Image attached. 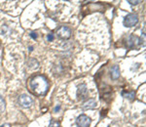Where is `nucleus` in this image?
<instances>
[{"label": "nucleus", "mask_w": 146, "mask_h": 127, "mask_svg": "<svg viewBox=\"0 0 146 127\" xmlns=\"http://www.w3.org/2000/svg\"><path fill=\"white\" fill-rule=\"evenodd\" d=\"M77 97L80 100H84L88 97V88L85 84H80L77 88Z\"/></svg>", "instance_id": "7"}, {"label": "nucleus", "mask_w": 146, "mask_h": 127, "mask_svg": "<svg viewBox=\"0 0 146 127\" xmlns=\"http://www.w3.org/2000/svg\"><path fill=\"white\" fill-rule=\"evenodd\" d=\"M1 33L5 34V35L9 33V27H7V25H3V27H1Z\"/></svg>", "instance_id": "14"}, {"label": "nucleus", "mask_w": 146, "mask_h": 127, "mask_svg": "<svg viewBox=\"0 0 146 127\" xmlns=\"http://www.w3.org/2000/svg\"><path fill=\"white\" fill-rule=\"evenodd\" d=\"M92 119L86 114H80L76 119V123L78 127H90Z\"/></svg>", "instance_id": "6"}, {"label": "nucleus", "mask_w": 146, "mask_h": 127, "mask_svg": "<svg viewBox=\"0 0 146 127\" xmlns=\"http://www.w3.org/2000/svg\"><path fill=\"white\" fill-rule=\"evenodd\" d=\"M0 127H11V125L9 123H5V124H3V125H1Z\"/></svg>", "instance_id": "18"}, {"label": "nucleus", "mask_w": 146, "mask_h": 127, "mask_svg": "<svg viewBox=\"0 0 146 127\" xmlns=\"http://www.w3.org/2000/svg\"><path fill=\"white\" fill-rule=\"evenodd\" d=\"M128 3H129L131 5H137L138 3H140V1H128Z\"/></svg>", "instance_id": "17"}, {"label": "nucleus", "mask_w": 146, "mask_h": 127, "mask_svg": "<svg viewBox=\"0 0 146 127\" xmlns=\"http://www.w3.org/2000/svg\"><path fill=\"white\" fill-rule=\"evenodd\" d=\"M60 107L58 106V107H56V109H55V112H58V110H60Z\"/></svg>", "instance_id": "19"}, {"label": "nucleus", "mask_w": 146, "mask_h": 127, "mask_svg": "<svg viewBox=\"0 0 146 127\" xmlns=\"http://www.w3.org/2000/svg\"><path fill=\"white\" fill-rule=\"evenodd\" d=\"M82 108L84 110H92V109H95L96 108V102L94 99H89L88 101L84 102V104L82 105Z\"/></svg>", "instance_id": "8"}, {"label": "nucleus", "mask_w": 146, "mask_h": 127, "mask_svg": "<svg viewBox=\"0 0 146 127\" xmlns=\"http://www.w3.org/2000/svg\"><path fill=\"white\" fill-rule=\"evenodd\" d=\"M27 86L32 94L36 96H43L49 90V81L44 75L36 74L30 77Z\"/></svg>", "instance_id": "1"}, {"label": "nucleus", "mask_w": 146, "mask_h": 127, "mask_svg": "<svg viewBox=\"0 0 146 127\" xmlns=\"http://www.w3.org/2000/svg\"><path fill=\"white\" fill-rule=\"evenodd\" d=\"M18 103L21 107L23 108H30L32 105H33V100L30 97L29 95H27V94H23L21 95L18 99Z\"/></svg>", "instance_id": "5"}, {"label": "nucleus", "mask_w": 146, "mask_h": 127, "mask_svg": "<svg viewBox=\"0 0 146 127\" xmlns=\"http://www.w3.org/2000/svg\"><path fill=\"white\" fill-rule=\"evenodd\" d=\"M122 96H123L124 98L128 99V100H135V91H129V92H126V91H123L122 92Z\"/></svg>", "instance_id": "10"}, {"label": "nucleus", "mask_w": 146, "mask_h": 127, "mask_svg": "<svg viewBox=\"0 0 146 127\" xmlns=\"http://www.w3.org/2000/svg\"><path fill=\"white\" fill-rule=\"evenodd\" d=\"M127 47L129 49H135V48H138L141 44H142V40L141 38H139L138 36L133 34H131L127 38Z\"/></svg>", "instance_id": "2"}, {"label": "nucleus", "mask_w": 146, "mask_h": 127, "mask_svg": "<svg viewBox=\"0 0 146 127\" xmlns=\"http://www.w3.org/2000/svg\"><path fill=\"white\" fill-rule=\"evenodd\" d=\"M110 74H111L112 79L116 80L120 77V69L119 66H113L111 68V70H110Z\"/></svg>", "instance_id": "9"}, {"label": "nucleus", "mask_w": 146, "mask_h": 127, "mask_svg": "<svg viewBox=\"0 0 146 127\" xmlns=\"http://www.w3.org/2000/svg\"><path fill=\"white\" fill-rule=\"evenodd\" d=\"M56 35H58V38L62 39V40H66V39H69L71 37V29L68 27L62 25L56 29Z\"/></svg>", "instance_id": "3"}, {"label": "nucleus", "mask_w": 146, "mask_h": 127, "mask_svg": "<svg viewBox=\"0 0 146 127\" xmlns=\"http://www.w3.org/2000/svg\"><path fill=\"white\" fill-rule=\"evenodd\" d=\"M4 110H5V101L0 94V112H4Z\"/></svg>", "instance_id": "12"}, {"label": "nucleus", "mask_w": 146, "mask_h": 127, "mask_svg": "<svg viewBox=\"0 0 146 127\" xmlns=\"http://www.w3.org/2000/svg\"><path fill=\"white\" fill-rule=\"evenodd\" d=\"M30 36H31L33 39H36V38H37V36H38V35H37L36 32H30Z\"/></svg>", "instance_id": "16"}, {"label": "nucleus", "mask_w": 146, "mask_h": 127, "mask_svg": "<svg viewBox=\"0 0 146 127\" xmlns=\"http://www.w3.org/2000/svg\"><path fill=\"white\" fill-rule=\"evenodd\" d=\"M54 38H55V36H54L53 33H49L48 35H47V40L48 41H53Z\"/></svg>", "instance_id": "15"}, {"label": "nucleus", "mask_w": 146, "mask_h": 127, "mask_svg": "<svg viewBox=\"0 0 146 127\" xmlns=\"http://www.w3.org/2000/svg\"><path fill=\"white\" fill-rule=\"evenodd\" d=\"M28 66H29V68L30 69H38V67H39V63L37 62L35 59H29V61H28Z\"/></svg>", "instance_id": "11"}, {"label": "nucleus", "mask_w": 146, "mask_h": 127, "mask_svg": "<svg viewBox=\"0 0 146 127\" xmlns=\"http://www.w3.org/2000/svg\"><path fill=\"white\" fill-rule=\"evenodd\" d=\"M124 25L127 27H133L138 23V16L136 14H128L124 19Z\"/></svg>", "instance_id": "4"}, {"label": "nucleus", "mask_w": 146, "mask_h": 127, "mask_svg": "<svg viewBox=\"0 0 146 127\" xmlns=\"http://www.w3.org/2000/svg\"><path fill=\"white\" fill-rule=\"evenodd\" d=\"M49 127H60V123L58 120H56V119H51Z\"/></svg>", "instance_id": "13"}]
</instances>
